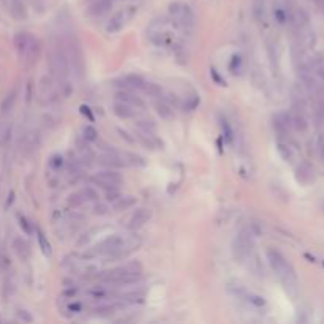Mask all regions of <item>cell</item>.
Returning a JSON list of instances; mask_svg holds the SVG:
<instances>
[{
	"instance_id": "1",
	"label": "cell",
	"mask_w": 324,
	"mask_h": 324,
	"mask_svg": "<svg viewBox=\"0 0 324 324\" xmlns=\"http://www.w3.org/2000/svg\"><path fill=\"white\" fill-rule=\"evenodd\" d=\"M48 65L51 76L59 84V90L68 97L72 92L73 86L70 84V65L65 54V46H63V40H51V46L48 51Z\"/></svg>"
},
{
	"instance_id": "2",
	"label": "cell",
	"mask_w": 324,
	"mask_h": 324,
	"mask_svg": "<svg viewBox=\"0 0 324 324\" xmlns=\"http://www.w3.org/2000/svg\"><path fill=\"white\" fill-rule=\"evenodd\" d=\"M141 277H143V264L139 261H128L97 275L98 281H101V283L117 286L136 283V281L141 280Z\"/></svg>"
},
{
	"instance_id": "3",
	"label": "cell",
	"mask_w": 324,
	"mask_h": 324,
	"mask_svg": "<svg viewBox=\"0 0 324 324\" xmlns=\"http://www.w3.org/2000/svg\"><path fill=\"white\" fill-rule=\"evenodd\" d=\"M267 261L272 267V271L277 274V277L283 283V286L288 291L296 293L298 290V277H296V271L291 266V263L285 258V255L277 249H267Z\"/></svg>"
},
{
	"instance_id": "4",
	"label": "cell",
	"mask_w": 324,
	"mask_h": 324,
	"mask_svg": "<svg viewBox=\"0 0 324 324\" xmlns=\"http://www.w3.org/2000/svg\"><path fill=\"white\" fill-rule=\"evenodd\" d=\"M63 46H65L70 72L75 75L77 81H82L84 76H86V55H84L79 40H77L75 35H68V37L63 40Z\"/></svg>"
},
{
	"instance_id": "5",
	"label": "cell",
	"mask_w": 324,
	"mask_h": 324,
	"mask_svg": "<svg viewBox=\"0 0 324 324\" xmlns=\"http://www.w3.org/2000/svg\"><path fill=\"white\" fill-rule=\"evenodd\" d=\"M168 13H170L171 21L175 24L177 29H180L184 33H192L195 29V13L190 8V5L184 3V2H173L170 3V8H168Z\"/></svg>"
},
{
	"instance_id": "6",
	"label": "cell",
	"mask_w": 324,
	"mask_h": 324,
	"mask_svg": "<svg viewBox=\"0 0 324 324\" xmlns=\"http://www.w3.org/2000/svg\"><path fill=\"white\" fill-rule=\"evenodd\" d=\"M232 258L236 259L237 263H247L253 255V236L251 232L244 229L239 234H236L234 241H232Z\"/></svg>"
},
{
	"instance_id": "7",
	"label": "cell",
	"mask_w": 324,
	"mask_h": 324,
	"mask_svg": "<svg viewBox=\"0 0 324 324\" xmlns=\"http://www.w3.org/2000/svg\"><path fill=\"white\" fill-rule=\"evenodd\" d=\"M37 98L38 103L41 106H49L57 101L59 98V84L55 82L54 77L49 76H43L38 81V90H37Z\"/></svg>"
},
{
	"instance_id": "8",
	"label": "cell",
	"mask_w": 324,
	"mask_h": 324,
	"mask_svg": "<svg viewBox=\"0 0 324 324\" xmlns=\"http://www.w3.org/2000/svg\"><path fill=\"white\" fill-rule=\"evenodd\" d=\"M135 16H136V6H125V8L119 10L116 15L111 16L106 27H104V30H106V33H109V35L119 33L131 23Z\"/></svg>"
},
{
	"instance_id": "9",
	"label": "cell",
	"mask_w": 324,
	"mask_h": 324,
	"mask_svg": "<svg viewBox=\"0 0 324 324\" xmlns=\"http://www.w3.org/2000/svg\"><path fill=\"white\" fill-rule=\"evenodd\" d=\"M90 182H92L94 185H97L98 188H103V190L119 188L122 185V175H121V173L112 170V168H106V170L95 173L92 177H90Z\"/></svg>"
},
{
	"instance_id": "10",
	"label": "cell",
	"mask_w": 324,
	"mask_h": 324,
	"mask_svg": "<svg viewBox=\"0 0 324 324\" xmlns=\"http://www.w3.org/2000/svg\"><path fill=\"white\" fill-rule=\"evenodd\" d=\"M143 241H141V237L138 234H131V236H124V241L122 244L119 245L117 250L112 253L111 258L108 261H117V259H125L128 258L131 253H135Z\"/></svg>"
},
{
	"instance_id": "11",
	"label": "cell",
	"mask_w": 324,
	"mask_h": 324,
	"mask_svg": "<svg viewBox=\"0 0 324 324\" xmlns=\"http://www.w3.org/2000/svg\"><path fill=\"white\" fill-rule=\"evenodd\" d=\"M147 37H149L150 43H153L155 46H163L168 32H166V19L158 18L153 19L152 23L147 27Z\"/></svg>"
},
{
	"instance_id": "12",
	"label": "cell",
	"mask_w": 324,
	"mask_h": 324,
	"mask_svg": "<svg viewBox=\"0 0 324 324\" xmlns=\"http://www.w3.org/2000/svg\"><path fill=\"white\" fill-rule=\"evenodd\" d=\"M97 199H98V193L92 187H86V188L79 190V192H75L70 195L67 199V204L70 209H77V207H81L82 204L90 202V201H97Z\"/></svg>"
},
{
	"instance_id": "13",
	"label": "cell",
	"mask_w": 324,
	"mask_h": 324,
	"mask_svg": "<svg viewBox=\"0 0 324 324\" xmlns=\"http://www.w3.org/2000/svg\"><path fill=\"white\" fill-rule=\"evenodd\" d=\"M152 218V209L149 207H139L135 212L131 214L128 218V223H126V229L130 231H138L139 228H143L144 224Z\"/></svg>"
},
{
	"instance_id": "14",
	"label": "cell",
	"mask_w": 324,
	"mask_h": 324,
	"mask_svg": "<svg viewBox=\"0 0 324 324\" xmlns=\"http://www.w3.org/2000/svg\"><path fill=\"white\" fill-rule=\"evenodd\" d=\"M272 126H274V131L277 133L278 138H286L288 133L293 130V128H291L290 112H278V114L274 116V119H272Z\"/></svg>"
},
{
	"instance_id": "15",
	"label": "cell",
	"mask_w": 324,
	"mask_h": 324,
	"mask_svg": "<svg viewBox=\"0 0 324 324\" xmlns=\"http://www.w3.org/2000/svg\"><path fill=\"white\" fill-rule=\"evenodd\" d=\"M112 5H114V0H94L89 5L87 15L90 18H101L112 8Z\"/></svg>"
},
{
	"instance_id": "16",
	"label": "cell",
	"mask_w": 324,
	"mask_h": 324,
	"mask_svg": "<svg viewBox=\"0 0 324 324\" xmlns=\"http://www.w3.org/2000/svg\"><path fill=\"white\" fill-rule=\"evenodd\" d=\"M135 138L143 144L146 149L155 150V149H163V141H160L158 136L155 133H144V131H138Z\"/></svg>"
},
{
	"instance_id": "17",
	"label": "cell",
	"mask_w": 324,
	"mask_h": 324,
	"mask_svg": "<svg viewBox=\"0 0 324 324\" xmlns=\"http://www.w3.org/2000/svg\"><path fill=\"white\" fill-rule=\"evenodd\" d=\"M40 54H41V43H40V40L35 38V37H32L29 46H27V49H25V54H24L23 60H24L29 67H32V65H35V63L38 62Z\"/></svg>"
},
{
	"instance_id": "18",
	"label": "cell",
	"mask_w": 324,
	"mask_h": 324,
	"mask_svg": "<svg viewBox=\"0 0 324 324\" xmlns=\"http://www.w3.org/2000/svg\"><path fill=\"white\" fill-rule=\"evenodd\" d=\"M114 100H119V101H124L126 104H130V106L136 108V109H143L144 108V101L141 100V98L138 95H135L131 92V90H119V92H116L114 95Z\"/></svg>"
},
{
	"instance_id": "19",
	"label": "cell",
	"mask_w": 324,
	"mask_h": 324,
	"mask_svg": "<svg viewBox=\"0 0 324 324\" xmlns=\"http://www.w3.org/2000/svg\"><path fill=\"white\" fill-rule=\"evenodd\" d=\"M296 179L298 182H300L302 185H310L315 180V170L312 168L310 163H300L296 170Z\"/></svg>"
},
{
	"instance_id": "20",
	"label": "cell",
	"mask_w": 324,
	"mask_h": 324,
	"mask_svg": "<svg viewBox=\"0 0 324 324\" xmlns=\"http://www.w3.org/2000/svg\"><path fill=\"white\" fill-rule=\"evenodd\" d=\"M112 112H114V116H117L119 119H133V117H136L138 109L124 101L114 100V103H112Z\"/></svg>"
},
{
	"instance_id": "21",
	"label": "cell",
	"mask_w": 324,
	"mask_h": 324,
	"mask_svg": "<svg viewBox=\"0 0 324 324\" xmlns=\"http://www.w3.org/2000/svg\"><path fill=\"white\" fill-rule=\"evenodd\" d=\"M117 82H119L117 86H121L125 90H141L146 81L139 75H126V76L121 77Z\"/></svg>"
},
{
	"instance_id": "22",
	"label": "cell",
	"mask_w": 324,
	"mask_h": 324,
	"mask_svg": "<svg viewBox=\"0 0 324 324\" xmlns=\"http://www.w3.org/2000/svg\"><path fill=\"white\" fill-rule=\"evenodd\" d=\"M13 250H15L16 256L19 259H23V261H27V259H29L30 255H32L30 244L23 237H16L15 241H13Z\"/></svg>"
},
{
	"instance_id": "23",
	"label": "cell",
	"mask_w": 324,
	"mask_h": 324,
	"mask_svg": "<svg viewBox=\"0 0 324 324\" xmlns=\"http://www.w3.org/2000/svg\"><path fill=\"white\" fill-rule=\"evenodd\" d=\"M251 15H253V19H255L256 23H259V24H264V23H266V19H267V5H266V0H253Z\"/></svg>"
},
{
	"instance_id": "24",
	"label": "cell",
	"mask_w": 324,
	"mask_h": 324,
	"mask_svg": "<svg viewBox=\"0 0 324 324\" xmlns=\"http://www.w3.org/2000/svg\"><path fill=\"white\" fill-rule=\"evenodd\" d=\"M121 157L124 161V166H146L144 157H141V155H138V153L124 150V152H121Z\"/></svg>"
},
{
	"instance_id": "25",
	"label": "cell",
	"mask_w": 324,
	"mask_h": 324,
	"mask_svg": "<svg viewBox=\"0 0 324 324\" xmlns=\"http://www.w3.org/2000/svg\"><path fill=\"white\" fill-rule=\"evenodd\" d=\"M153 106H155V111H157V114L163 119V121H171V119L174 117V108L170 103H166L165 100L155 101Z\"/></svg>"
},
{
	"instance_id": "26",
	"label": "cell",
	"mask_w": 324,
	"mask_h": 324,
	"mask_svg": "<svg viewBox=\"0 0 324 324\" xmlns=\"http://www.w3.org/2000/svg\"><path fill=\"white\" fill-rule=\"evenodd\" d=\"M37 146H38V136H37V133L35 131H27L25 135L23 136V149L25 153H30V152H33L35 149H37Z\"/></svg>"
},
{
	"instance_id": "27",
	"label": "cell",
	"mask_w": 324,
	"mask_h": 324,
	"mask_svg": "<svg viewBox=\"0 0 324 324\" xmlns=\"http://www.w3.org/2000/svg\"><path fill=\"white\" fill-rule=\"evenodd\" d=\"M87 296L94 300H108L112 296V293L104 286H94L87 291Z\"/></svg>"
},
{
	"instance_id": "28",
	"label": "cell",
	"mask_w": 324,
	"mask_h": 324,
	"mask_svg": "<svg viewBox=\"0 0 324 324\" xmlns=\"http://www.w3.org/2000/svg\"><path fill=\"white\" fill-rule=\"evenodd\" d=\"M308 67L313 72V75L316 76V79H318L321 84H324V59L323 57L312 59L308 62Z\"/></svg>"
},
{
	"instance_id": "29",
	"label": "cell",
	"mask_w": 324,
	"mask_h": 324,
	"mask_svg": "<svg viewBox=\"0 0 324 324\" xmlns=\"http://www.w3.org/2000/svg\"><path fill=\"white\" fill-rule=\"evenodd\" d=\"M117 308L119 305L116 302H100V304L94 307V313L97 316H109L114 313Z\"/></svg>"
},
{
	"instance_id": "30",
	"label": "cell",
	"mask_w": 324,
	"mask_h": 324,
	"mask_svg": "<svg viewBox=\"0 0 324 324\" xmlns=\"http://www.w3.org/2000/svg\"><path fill=\"white\" fill-rule=\"evenodd\" d=\"M274 18H275L277 24L280 25L288 24V3L274 6Z\"/></svg>"
},
{
	"instance_id": "31",
	"label": "cell",
	"mask_w": 324,
	"mask_h": 324,
	"mask_svg": "<svg viewBox=\"0 0 324 324\" xmlns=\"http://www.w3.org/2000/svg\"><path fill=\"white\" fill-rule=\"evenodd\" d=\"M37 239H38V245H40L41 251H43V255L48 256V258H51L52 256V247H51V242H49L48 237L45 236V232L37 229Z\"/></svg>"
},
{
	"instance_id": "32",
	"label": "cell",
	"mask_w": 324,
	"mask_h": 324,
	"mask_svg": "<svg viewBox=\"0 0 324 324\" xmlns=\"http://www.w3.org/2000/svg\"><path fill=\"white\" fill-rule=\"evenodd\" d=\"M135 204H136L135 196H121V198H117L114 201V209L121 212V210H126V209L133 207Z\"/></svg>"
},
{
	"instance_id": "33",
	"label": "cell",
	"mask_w": 324,
	"mask_h": 324,
	"mask_svg": "<svg viewBox=\"0 0 324 324\" xmlns=\"http://www.w3.org/2000/svg\"><path fill=\"white\" fill-rule=\"evenodd\" d=\"M136 126H138L139 131H144V133H155V131H157V124H155L152 119H149V117L138 119Z\"/></svg>"
},
{
	"instance_id": "34",
	"label": "cell",
	"mask_w": 324,
	"mask_h": 324,
	"mask_svg": "<svg viewBox=\"0 0 324 324\" xmlns=\"http://www.w3.org/2000/svg\"><path fill=\"white\" fill-rule=\"evenodd\" d=\"M277 150H278V153L281 155V158H283L285 161H288V163H291V161L294 160V152H293V149L290 147V144L283 143V141H278Z\"/></svg>"
},
{
	"instance_id": "35",
	"label": "cell",
	"mask_w": 324,
	"mask_h": 324,
	"mask_svg": "<svg viewBox=\"0 0 324 324\" xmlns=\"http://www.w3.org/2000/svg\"><path fill=\"white\" fill-rule=\"evenodd\" d=\"M141 90H143L146 95L153 97V98L163 97V89H161L158 84H155V82H144V86H143V89H141Z\"/></svg>"
},
{
	"instance_id": "36",
	"label": "cell",
	"mask_w": 324,
	"mask_h": 324,
	"mask_svg": "<svg viewBox=\"0 0 324 324\" xmlns=\"http://www.w3.org/2000/svg\"><path fill=\"white\" fill-rule=\"evenodd\" d=\"M15 101H16V89H13L11 92H8V95H6L3 98V101H2V114L3 116H6L13 109V106H15Z\"/></svg>"
},
{
	"instance_id": "37",
	"label": "cell",
	"mask_w": 324,
	"mask_h": 324,
	"mask_svg": "<svg viewBox=\"0 0 324 324\" xmlns=\"http://www.w3.org/2000/svg\"><path fill=\"white\" fill-rule=\"evenodd\" d=\"M220 125H222V130H223V138H224V141H226L228 144H232V143H234V131H232L229 122L226 121V119H222Z\"/></svg>"
},
{
	"instance_id": "38",
	"label": "cell",
	"mask_w": 324,
	"mask_h": 324,
	"mask_svg": "<svg viewBox=\"0 0 324 324\" xmlns=\"http://www.w3.org/2000/svg\"><path fill=\"white\" fill-rule=\"evenodd\" d=\"M82 138L86 143H95L98 139V131L95 130V126L92 125H86L82 128Z\"/></svg>"
},
{
	"instance_id": "39",
	"label": "cell",
	"mask_w": 324,
	"mask_h": 324,
	"mask_svg": "<svg viewBox=\"0 0 324 324\" xmlns=\"http://www.w3.org/2000/svg\"><path fill=\"white\" fill-rule=\"evenodd\" d=\"M241 294H244V298L247 299V302H250L251 305H255V307H264L266 305V300H264V298H261V296L253 294V293H247V291H241Z\"/></svg>"
},
{
	"instance_id": "40",
	"label": "cell",
	"mask_w": 324,
	"mask_h": 324,
	"mask_svg": "<svg viewBox=\"0 0 324 324\" xmlns=\"http://www.w3.org/2000/svg\"><path fill=\"white\" fill-rule=\"evenodd\" d=\"M121 299H122L124 302H128V304H139V302L144 300V294H143V293H136V291L125 293V294L121 296Z\"/></svg>"
},
{
	"instance_id": "41",
	"label": "cell",
	"mask_w": 324,
	"mask_h": 324,
	"mask_svg": "<svg viewBox=\"0 0 324 324\" xmlns=\"http://www.w3.org/2000/svg\"><path fill=\"white\" fill-rule=\"evenodd\" d=\"M198 104H199V95L192 94V95L187 97V100L184 103V109L185 111H193V109L198 108Z\"/></svg>"
},
{
	"instance_id": "42",
	"label": "cell",
	"mask_w": 324,
	"mask_h": 324,
	"mask_svg": "<svg viewBox=\"0 0 324 324\" xmlns=\"http://www.w3.org/2000/svg\"><path fill=\"white\" fill-rule=\"evenodd\" d=\"M229 70H231L232 75L241 73V70H242V59H241V55H232L231 63H229Z\"/></svg>"
},
{
	"instance_id": "43",
	"label": "cell",
	"mask_w": 324,
	"mask_h": 324,
	"mask_svg": "<svg viewBox=\"0 0 324 324\" xmlns=\"http://www.w3.org/2000/svg\"><path fill=\"white\" fill-rule=\"evenodd\" d=\"M18 220H19V226L23 228V231L25 232V234H29V236H30L32 232H33V228H32L30 222L27 220V218H25L24 215H19V217H18Z\"/></svg>"
},
{
	"instance_id": "44",
	"label": "cell",
	"mask_w": 324,
	"mask_h": 324,
	"mask_svg": "<svg viewBox=\"0 0 324 324\" xmlns=\"http://www.w3.org/2000/svg\"><path fill=\"white\" fill-rule=\"evenodd\" d=\"M49 166H51V170L54 171H60V168L63 166V158L60 155H52L51 160H49Z\"/></svg>"
},
{
	"instance_id": "45",
	"label": "cell",
	"mask_w": 324,
	"mask_h": 324,
	"mask_svg": "<svg viewBox=\"0 0 324 324\" xmlns=\"http://www.w3.org/2000/svg\"><path fill=\"white\" fill-rule=\"evenodd\" d=\"M210 77H212V79L215 81L217 86H222V87L226 86V81L223 79V77L220 76V73H218L215 68H210Z\"/></svg>"
},
{
	"instance_id": "46",
	"label": "cell",
	"mask_w": 324,
	"mask_h": 324,
	"mask_svg": "<svg viewBox=\"0 0 324 324\" xmlns=\"http://www.w3.org/2000/svg\"><path fill=\"white\" fill-rule=\"evenodd\" d=\"M121 190L119 188H111V190H106V199L108 201H111V202H114L117 198H121Z\"/></svg>"
},
{
	"instance_id": "47",
	"label": "cell",
	"mask_w": 324,
	"mask_h": 324,
	"mask_svg": "<svg viewBox=\"0 0 324 324\" xmlns=\"http://www.w3.org/2000/svg\"><path fill=\"white\" fill-rule=\"evenodd\" d=\"M81 114H82V116H86L90 122H94V121H95V117H94L92 111H90L89 106H84V104H82V106H81Z\"/></svg>"
},
{
	"instance_id": "48",
	"label": "cell",
	"mask_w": 324,
	"mask_h": 324,
	"mask_svg": "<svg viewBox=\"0 0 324 324\" xmlns=\"http://www.w3.org/2000/svg\"><path fill=\"white\" fill-rule=\"evenodd\" d=\"M18 316H19V318L23 320V321H25V323H30V321H32V316H30L29 313H27L25 310H19V312H18Z\"/></svg>"
},
{
	"instance_id": "49",
	"label": "cell",
	"mask_w": 324,
	"mask_h": 324,
	"mask_svg": "<svg viewBox=\"0 0 324 324\" xmlns=\"http://www.w3.org/2000/svg\"><path fill=\"white\" fill-rule=\"evenodd\" d=\"M318 150H320V157H321V160L324 161V135H321L320 139H318Z\"/></svg>"
},
{
	"instance_id": "50",
	"label": "cell",
	"mask_w": 324,
	"mask_h": 324,
	"mask_svg": "<svg viewBox=\"0 0 324 324\" xmlns=\"http://www.w3.org/2000/svg\"><path fill=\"white\" fill-rule=\"evenodd\" d=\"M106 206H101V204H98V206H95V214H100V215H103V214H106Z\"/></svg>"
},
{
	"instance_id": "51",
	"label": "cell",
	"mask_w": 324,
	"mask_h": 324,
	"mask_svg": "<svg viewBox=\"0 0 324 324\" xmlns=\"http://www.w3.org/2000/svg\"><path fill=\"white\" fill-rule=\"evenodd\" d=\"M312 2H313L316 6H318V8H320L323 13H324V0H312Z\"/></svg>"
},
{
	"instance_id": "52",
	"label": "cell",
	"mask_w": 324,
	"mask_h": 324,
	"mask_svg": "<svg viewBox=\"0 0 324 324\" xmlns=\"http://www.w3.org/2000/svg\"><path fill=\"white\" fill-rule=\"evenodd\" d=\"M323 266H324V261H323Z\"/></svg>"
}]
</instances>
